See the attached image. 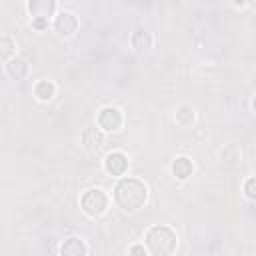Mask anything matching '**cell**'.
Returning <instances> with one entry per match:
<instances>
[{
  "instance_id": "cell-12",
  "label": "cell",
  "mask_w": 256,
  "mask_h": 256,
  "mask_svg": "<svg viewBox=\"0 0 256 256\" xmlns=\"http://www.w3.org/2000/svg\"><path fill=\"white\" fill-rule=\"evenodd\" d=\"M34 96L40 100V102H50L54 96H56V86L54 82L50 80H38L34 84Z\"/></svg>"
},
{
  "instance_id": "cell-5",
  "label": "cell",
  "mask_w": 256,
  "mask_h": 256,
  "mask_svg": "<svg viewBox=\"0 0 256 256\" xmlns=\"http://www.w3.org/2000/svg\"><path fill=\"white\" fill-rule=\"evenodd\" d=\"M96 124L102 132H116L122 128L124 124V116H122V110L116 108V106H106L98 112V118H96Z\"/></svg>"
},
{
  "instance_id": "cell-17",
  "label": "cell",
  "mask_w": 256,
  "mask_h": 256,
  "mask_svg": "<svg viewBox=\"0 0 256 256\" xmlns=\"http://www.w3.org/2000/svg\"><path fill=\"white\" fill-rule=\"evenodd\" d=\"M128 252L130 254H148L146 246H132V248H128Z\"/></svg>"
},
{
  "instance_id": "cell-10",
  "label": "cell",
  "mask_w": 256,
  "mask_h": 256,
  "mask_svg": "<svg viewBox=\"0 0 256 256\" xmlns=\"http://www.w3.org/2000/svg\"><path fill=\"white\" fill-rule=\"evenodd\" d=\"M6 74L12 78V80H22L28 76V64L26 60L22 58H10L6 62Z\"/></svg>"
},
{
  "instance_id": "cell-18",
  "label": "cell",
  "mask_w": 256,
  "mask_h": 256,
  "mask_svg": "<svg viewBox=\"0 0 256 256\" xmlns=\"http://www.w3.org/2000/svg\"><path fill=\"white\" fill-rule=\"evenodd\" d=\"M232 4H234L236 8H242V6H246V0H232Z\"/></svg>"
},
{
  "instance_id": "cell-11",
  "label": "cell",
  "mask_w": 256,
  "mask_h": 256,
  "mask_svg": "<svg viewBox=\"0 0 256 256\" xmlns=\"http://www.w3.org/2000/svg\"><path fill=\"white\" fill-rule=\"evenodd\" d=\"M130 44H132V48H134V50L142 52V50H150V48H152V44H154V38H152V34H150V32H146V30L138 28V30L132 34V38H130Z\"/></svg>"
},
{
  "instance_id": "cell-4",
  "label": "cell",
  "mask_w": 256,
  "mask_h": 256,
  "mask_svg": "<svg viewBox=\"0 0 256 256\" xmlns=\"http://www.w3.org/2000/svg\"><path fill=\"white\" fill-rule=\"evenodd\" d=\"M26 8L32 18V26L42 30L48 26V20L56 12V0H28Z\"/></svg>"
},
{
  "instance_id": "cell-3",
  "label": "cell",
  "mask_w": 256,
  "mask_h": 256,
  "mask_svg": "<svg viewBox=\"0 0 256 256\" xmlns=\"http://www.w3.org/2000/svg\"><path fill=\"white\" fill-rule=\"evenodd\" d=\"M80 206H82L84 214H88L90 218H98L108 208V196L100 188H90L80 196Z\"/></svg>"
},
{
  "instance_id": "cell-6",
  "label": "cell",
  "mask_w": 256,
  "mask_h": 256,
  "mask_svg": "<svg viewBox=\"0 0 256 256\" xmlns=\"http://www.w3.org/2000/svg\"><path fill=\"white\" fill-rule=\"evenodd\" d=\"M54 30L62 38H70L78 30V18L72 12H60L54 16Z\"/></svg>"
},
{
  "instance_id": "cell-7",
  "label": "cell",
  "mask_w": 256,
  "mask_h": 256,
  "mask_svg": "<svg viewBox=\"0 0 256 256\" xmlns=\"http://www.w3.org/2000/svg\"><path fill=\"white\" fill-rule=\"evenodd\" d=\"M104 170L110 174V176H124L126 170H128V156L122 154V152H110L106 158H104Z\"/></svg>"
},
{
  "instance_id": "cell-13",
  "label": "cell",
  "mask_w": 256,
  "mask_h": 256,
  "mask_svg": "<svg viewBox=\"0 0 256 256\" xmlns=\"http://www.w3.org/2000/svg\"><path fill=\"white\" fill-rule=\"evenodd\" d=\"M60 252H62V254H68V256H80V254H86L88 248L84 246V242H82L80 238L72 236V238H68V240L62 244Z\"/></svg>"
},
{
  "instance_id": "cell-1",
  "label": "cell",
  "mask_w": 256,
  "mask_h": 256,
  "mask_svg": "<svg viewBox=\"0 0 256 256\" xmlns=\"http://www.w3.org/2000/svg\"><path fill=\"white\" fill-rule=\"evenodd\" d=\"M148 200V186L138 178H120L114 188V202L124 212L140 210Z\"/></svg>"
},
{
  "instance_id": "cell-9",
  "label": "cell",
  "mask_w": 256,
  "mask_h": 256,
  "mask_svg": "<svg viewBox=\"0 0 256 256\" xmlns=\"http://www.w3.org/2000/svg\"><path fill=\"white\" fill-rule=\"evenodd\" d=\"M170 170H172V176H174V178H178V180H188V178L192 176V172H194V164H192L190 158L178 156V158L172 162Z\"/></svg>"
},
{
  "instance_id": "cell-14",
  "label": "cell",
  "mask_w": 256,
  "mask_h": 256,
  "mask_svg": "<svg viewBox=\"0 0 256 256\" xmlns=\"http://www.w3.org/2000/svg\"><path fill=\"white\" fill-rule=\"evenodd\" d=\"M174 118H176V124H180V126H190V124L194 122L196 114H194V108H192V106L182 104V106H178V108H176Z\"/></svg>"
},
{
  "instance_id": "cell-8",
  "label": "cell",
  "mask_w": 256,
  "mask_h": 256,
  "mask_svg": "<svg viewBox=\"0 0 256 256\" xmlns=\"http://www.w3.org/2000/svg\"><path fill=\"white\" fill-rule=\"evenodd\" d=\"M80 140H82V146L86 150L96 152V150H100L104 146V132L100 128H86L82 132V138Z\"/></svg>"
},
{
  "instance_id": "cell-15",
  "label": "cell",
  "mask_w": 256,
  "mask_h": 256,
  "mask_svg": "<svg viewBox=\"0 0 256 256\" xmlns=\"http://www.w3.org/2000/svg\"><path fill=\"white\" fill-rule=\"evenodd\" d=\"M16 44L10 36H0V62H8L10 58H14V50Z\"/></svg>"
},
{
  "instance_id": "cell-16",
  "label": "cell",
  "mask_w": 256,
  "mask_h": 256,
  "mask_svg": "<svg viewBox=\"0 0 256 256\" xmlns=\"http://www.w3.org/2000/svg\"><path fill=\"white\" fill-rule=\"evenodd\" d=\"M244 190H246V196H248L250 200H254V196H256V194H254V178H252V176L246 180V184H244Z\"/></svg>"
},
{
  "instance_id": "cell-2",
  "label": "cell",
  "mask_w": 256,
  "mask_h": 256,
  "mask_svg": "<svg viewBox=\"0 0 256 256\" xmlns=\"http://www.w3.org/2000/svg\"><path fill=\"white\" fill-rule=\"evenodd\" d=\"M178 236L168 226H152L146 232V250L148 254H172L176 250Z\"/></svg>"
}]
</instances>
